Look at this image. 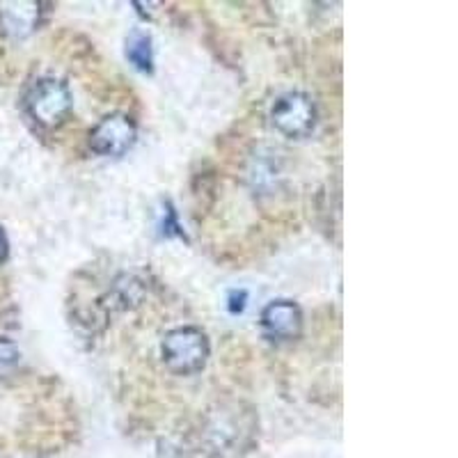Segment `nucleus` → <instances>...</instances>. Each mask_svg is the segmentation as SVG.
<instances>
[{"label":"nucleus","instance_id":"nucleus-1","mask_svg":"<svg viewBox=\"0 0 458 458\" xmlns=\"http://www.w3.org/2000/svg\"><path fill=\"white\" fill-rule=\"evenodd\" d=\"M23 106H26L28 117L37 126L57 129L60 124H64V120H67L73 108L72 89L64 81L44 76V79H37L28 88L26 97H23Z\"/></svg>","mask_w":458,"mask_h":458},{"label":"nucleus","instance_id":"nucleus-2","mask_svg":"<svg viewBox=\"0 0 458 458\" xmlns=\"http://www.w3.org/2000/svg\"><path fill=\"white\" fill-rule=\"evenodd\" d=\"M211 346L207 335L195 326H182L165 333L161 344V358L167 369L177 376H193L204 369Z\"/></svg>","mask_w":458,"mask_h":458},{"label":"nucleus","instance_id":"nucleus-3","mask_svg":"<svg viewBox=\"0 0 458 458\" xmlns=\"http://www.w3.org/2000/svg\"><path fill=\"white\" fill-rule=\"evenodd\" d=\"M317 104L305 92H286L271 108V122L277 133L292 140L308 138L317 126Z\"/></svg>","mask_w":458,"mask_h":458},{"label":"nucleus","instance_id":"nucleus-4","mask_svg":"<svg viewBox=\"0 0 458 458\" xmlns=\"http://www.w3.org/2000/svg\"><path fill=\"white\" fill-rule=\"evenodd\" d=\"M136 138L138 126L129 114L110 113L89 133V149L106 158L124 157L136 145Z\"/></svg>","mask_w":458,"mask_h":458},{"label":"nucleus","instance_id":"nucleus-5","mask_svg":"<svg viewBox=\"0 0 458 458\" xmlns=\"http://www.w3.org/2000/svg\"><path fill=\"white\" fill-rule=\"evenodd\" d=\"M261 330L271 342H292L298 339L302 333V310L298 302L286 301H271L261 312Z\"/></svg>","mask_w":458,"mask_h":458},{"label":"nucleus","instance_id":"nucleus-6","mask_svg":"<svg viewBox=\"0 0 458 458\" xmlns=\"http://www.w3.org/2000/svg\"><path fill=\"white\" fill-rule=\"evenodd\" d=\"M44 21V3L5 0L0 3V30L12 39H26Z\"/></svg>","mask_w":458,"mask_h":458},{"label":"nucleus","instance_id":"nucleus-7","mask_svg":"<svg viewBox=\"0 0 458 458\" xmlns=\"http://www.w3.org/2000/svg\"><path fill=\"white\" fill-rule=\"evenodd\" d=\"M126 57L138 72H154V48H151V37L145 30H131V35L126 37Z\"/></svg>","mask_w":458,"mask_h":458},{"label":"nucleus","instance_id":"nucleus-8","mask_svg":"<svg viewBox=\"0 0 458 458\" xmlns=\"http://www.w3.org/2000/svg\"><path fill=\"white\" fill-rule=\"evenodd\" d=\"M19 360H21V353L14 346V342L0 337V376L10 374L19 365Z\"/></svg>","mask_w":458,"mask_h":458},{"label":"nucleus","instance_id":"nucleus-9","mask_svg":"<svg viewBox=\"0 0 458 458\" xmlns=\"http://www.w3.org/2000/svg\"><path fill=\"white\" fill-rule=\"evenodd\" d=\"M163 232H165V236H170V234H174V236H183V232H182V227H179V223H177V218H174V211H172L170 207H167V211H165V218H163Z\"/></svg>","mask_w":458,"mask_h":458},{"label":"nucleus","instance_id":"nucleus-10","mask_svg":"<svg viewBox=\"0 0 458 458\" xmlns=\"http://www.w3.org/2000/svg\"><path fill=\"white\" fill-rule=\"evenodd\" d=\"M245 301H248V293L245 292L229 293V312H241V310L245 308Z\"/></svg>","mask_w":458,"mask_h":458},{"label":"nucleus","instance_id":"nucleus-11","mask_svg":"<svg viewBox=\"0 0 458 458\" xmlns=\"http://www.w3.org/2000/svg\"><path fill=\"white\" fill-rule=\"evenodd\" d=\"M7 255H10V241H7L5 229L0 227V264H5Z\"/></svg>","mask_w":458,"mask_h":458}]
</instances>
